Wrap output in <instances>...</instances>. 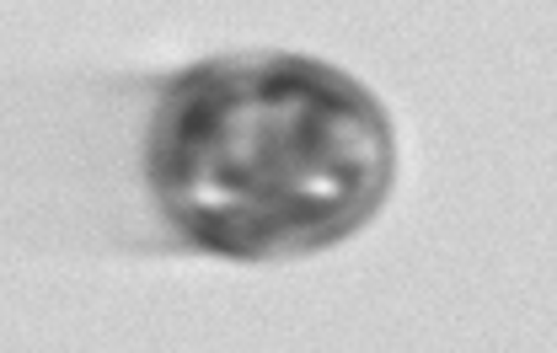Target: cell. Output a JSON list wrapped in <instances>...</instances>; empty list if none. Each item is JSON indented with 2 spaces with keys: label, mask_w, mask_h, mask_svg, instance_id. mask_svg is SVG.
Listing matches in <instances>:
<instances>
[{
  "label": "cell",
  "mask_w": 557,
  "mask_h": 353,
  "mask_svg": "<svg viewBox=\"0 0 557 353\" xmlns=\"http://www.w3.org/2000/svg\"><path fill=\"white\" fill-rule=\"evenodd\" d=\"M150 177L166 214L214 252L327 247L381 204V108L311 60H220L177 75L156 113Z\"/></svg>",
  "instance_id": "1"
}]
</instances>
